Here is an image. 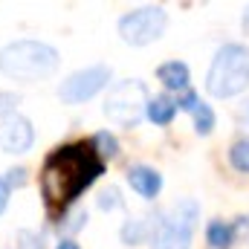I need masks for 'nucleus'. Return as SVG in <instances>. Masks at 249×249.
<instances>
[{"mask_svg":"<svg viewBox=\"0 0 249 249\" xmlns=\"http://www.w3.org/2000/svg\"><path fill=\"white\" fill-rule=\"evenodd\" d=\"M99 168V160H93V151H87L84 145L55 151L41 171V188L50 209H64L67 203H72L81 194V188L96 180Z\"/></svg>","mask_w":249,"mask_h":249,"instance_id":"nucleus-1","label":"nucleus"},{"mask_svg":"<svg viewBox=\"0 0 249 249\" xmlns=\"http://www.w3.org/2000/svg\"><path fill=\"white\" fill-rule=\"evenodd\" d=\"M58 67V53L41 41H15L0 53V70L18 81H41L50 78Z\"/></svg>","mask_w":249,"mask_h":249,"instance_id":"nucleus-2","label":"nucleus"},{"mask_svg":"<svg viewBox=\"0 0 249 249\" xmlns=\"http://www.w3.org/2000/svg\"><path fill=\"white\" fill-rule=\"evenodd\" d=\"M249 87V50L244 44H226L217 50L206 75V90L217 99H232Z\"/></svg>","mask_w":249,"mask_h":249,"instance_id":"nucleus-3","label":"nucleus"},{"mask_svg":"<svg viewBox=\"0 0 249 249\" xmlns=\"http://www.w3.org/2000/svg\"><path fill=\"white\" fill-rule=\"evenodd\" d=\"M197 217H200L197 200H180L165 214H157L151 229V238H154L151 249H188Z\"/></svg>","mask_w":249,"mask_h":249,"instance_id":"nucleus-4","label":"nucleus"},{"mask_svg":"<svg viewBox=\"0 0 249 249\" xmlns=\"http://www.w3.org/2000/svg\"><path fill=\"white\" fill-rule=\"evenodd\" d=\"M148 110V90L142 81H119L107 99H105V116L110 122L122 124V127H133Z\"/></svg>","mask_w":249,"mask_h":249,"instance_id":"nucleus-5","label":"nucleus"},{"mask_svg":"<svg viewBox=\"0 0 249 249\" xmlns=\"http://www.w3.org/2000/svg\"><path fill=\"white\" fill-rule=\"evenodd\" d=\"M165 23H168V18L160 6H145V9L127 12L119 20V35L130 47H145L165 32Z\"/></svg>","mask_w":249,"mask_h":249,"instance_id":"nucleus-6","label":"nucleus"},{"mask_svg":"<svg viewBox=\"0 0 249 249\" xmlns=\"http://www.w3.org/2000/svg\"><path fill=\"white\" fill-rule=\"evenodd\" d=\"M107 81H110V67L96 64V67H87V70L72 72L61 87H58V96H61V102H67V105H81V102L93 99L102 87H107Z\"/></svg>","mask_w":249,"mask_h":249,"instance_id":"nucleus-7","label":"nucleus"},{"mask_svg":"<svg viewBox=\"0 0 249 249\" xmlns=\"http://www.w3.org/2000/svg\"><path fill=\"white\" fill-rule=\"evenodd\" d=\"M32 139H35V130L29 119L18 116V113H9L0 119V148L6 154H23L32 148Z\"/></svg>","mask_w":249,"mask_h":249,"instance_id":"nucleus-8","label":"nucleus"},{"mask_svg":"<svg viewBox=\"0 0 249 249\" xmlns=\"http://www.w3.org/2000/svg\"><path fill=\"white\" fill-rule=\"evenodd\" d=\"M127 180H130V188H133L136 194H142L145 200H154V197L160 194V188H162L160 171H154V168H148V165H133V168L127 171Z\"/></svg>","mask_w":249,"mask_h":249,"instance_id":"nucleus-9","label":"nucleus"},{"mask_svg":"<svg viewBox=\"0 0 249 249\" xmlns=\"http://www.w3.org/2000/svg\"><path fill=\"white\" fill-rule=\"evenodd\" d=\"M157 78L168 87V90H188V67L183 61H165L157 70Z\"/></svg>","mask_w":249,"mask_h":249,"instance_id":"nucleus-10","label":"nucleus"},{"mask_svg":"<svg viewBox=\"0 0 249 249\" xmlns=\"http://www.w3.org/2000/svg\"><path fill=\"white\" fill-rule=\"evenodd\" d=\"M148 119L154 124H171L174 113H177V102H171L168 96H154L148 99Z\"/></svg>","mask_w":249,"mask_h":249,"instance_id":"nucleus-11","label":"nucleus"},{"mask_svg":"<svg viewBox=\"0 0 249 249\" xmlns=\"http://www.w3.org/2000/svg\"><path fill=\"white\" fill-rule=\"evenodd\" d=\"M206 241L212 249H229L235 244V235H232V226L223 223V220H212L209 229H206Z\"/></svg>","mask_w":249,"mask_h":249,"instance_id":"nucleus-12","label":"nucleus"},{"mask_svg":"<svg viewBox=\"0 0 249 249\" xmlns=\"http://www.w3.org/2000/svg\"><path fill=\"white\" fill-rule=\"evenodd\" d=\"M151 229L154 226H148L142 217H136V220H127L122 226V244H127V247H136V244H142L148 235H151Z\"/></svg>","mask_w":249,"mask_h":249,"instance_id":"nucleus-13","label":"nucleus"},{"mask_svg":"<svg viewBox=\"0 0 249 249\" xmlns=\"http://www.w3.org/2000/svg\"><path fill=\"white\" fill-rule=\"evenodd\" d=\"M93 148H96V154H99L102 160H113V157H119V142H116V136L107 133V130H102V133L93 136Z\"/></svg>","mask_w":249,"mask_h":249,"instance_id":"nucleus-14","label":"nucleus"},{"mask_svg":"<svg viewBox=\"0 0 249 249\" xmlns=\"http://www.w3.org/2000/svg\"><path fill=\"white\" fill-rule=\"evenodd\" d=\"M194 127H197V133L200 136H209L212 130H214V110L206 105V102H200L197 107H194Z\"/></svg>","mask_w":249,"mask_h":249,"instance_id":"nucleus-15","label":"nucleus"},{"mask_svg":"<svg viewBox=\"0 0 249 249\" xmlns=\"http://www.w3.org/2000/svg\"><path fill=\"white\" fill-rule=\"evenodd\" d=\"M229 162H232L235 171L249 174V139H238V142L232 145V151H229Z\"/></svg>","mask_w":249,"mask_h":249,"instance_id":"nucleus-16","label":"nucleus"},{"mask_svg":"<svg viewBox=\"0 0 249 249\" xmlns=\"http://www.w3.org/2000/svg\"><path fill=\"white\" fill-rule=\"evenodd\" d=\"M122 206V197H119V188L116 186H107L102 194H99V209L102 212H113Z\"/></svg>","mask_w":249,"mask_h":249,"instance_id":"nucleus-17","label":"nucleus"},{"mask_svg":"<svg viewBox=\"0 0 249 249\" xmlns=\"http://www.w3.org/2000/svg\"><path fill=\"white\" fill-rule=\"evenodd\" d=\"M84 223H87V212H84V209H72V212H70V214L64 217L61 226L67 229V232H78V229H81Z\"/></svg>","mask_w":249,"mask_h":249,"instance_id":"nucleus-18","label":"nucleus"},{"mask_svg":"<svg viewBox=\"0 0 249 249\" xmlns=\"http://www.w3.org/2000/svg\"><path fill=\"white\" fill-rule=\"evenodd\" d=\"M18 105H20V96H18V93H0V113H3V116L15 113Z\"/></svg>","mask_w":249,"mask_h":249,"instance_id":"nucleus-19","label":"nucleus"},{"mask_svg":"<svg viewBox=\"0 0 249 249\" xmlns=\"http://www.w3.org/2000/svg\"><path fill=\"white\" fill-rule=\"evenodd\" d=\"M20 249H44V235L20 232Z\"/></svg>","mask_w":249,"mask_h":249,"instance_id":"nucleus-20","label":"nucleus"},{"mask_svg":"<svg viewBox=\"0 0 249 249\" xmlns=\"http://www.w3.org/2000/svg\"><path fill=\"white\" fill-rule=\"evenodd\" d=\"M177 105H180L183 110H188V113H194V107L200 105V99H197V93H191V90H186V93H183V99H180Z\"/></svg>","mask_w":249,"mask_h":249,"instance_id":"nucleus-21","label":"nucleus"},{"mask_svg":"<svg viewBox=\"0 0 249 249\" xmlns=\"http://www.w3.org/2000/svg\"><path fill=\"white\" fill-rule=\"evenodd\" d=\"M23 183H26V171H23V168H12L6 186H23Z\"/></svg>","mask_w":249,"mask_h":249,"instance_id":"nucleus-22","label":"nucleus"},{"mask_svg":"<svg viewBox=\"0 0 249 249\" xmlns=\"http://www.w3.org/2000/svg\"><path fill=\"white\" fill-rule=\"evenodd\" d=\"M232 235L235 238H247L249 235V217H238V223L232 226Z\"/></svg>","mask_w":249,"mask_h":249,"instance_id":"nucleus-23","label":"nucleus"},{"mask_svg":"<svg viewBox=\"0 0 249 249\" xmlns=\"http://www.w3.org/2000/svg\"><path fill=\"white\" fill-rule=\"evenodd\" d=\"M6 203H9V186H6V180H0V212L6 209Z\"/></svg>","mask_w":249,"mask_h":249,"instance_id":"nucleus-24","label":"nucleus"},{"mask_svg":"<svg viewBox=\"0 0 249 249\" xmlns=\"http://www.w3.org/2000/svg\"><path fill=\"white\" fill-rule=\"evenodd\" d=\"M241 122H244V127L249 130V102L244 105V107H241Z\"/></svg>","mask_w":249,"mask_h":249,"instance_id":"nucleus-25","label":"nucleus"},{"mask_svg":"<svg viewBox=\"0 0 249 249\" xmlns=\"http://www.w3.org/2000/svg\"><path fill=\"white\" fill-rule=\"evenodd\" d=\"M58 249H78V244H75V241H70V238H67V241H61V244H58Z\"/></svg>","mask_w":249,"mask_h":249,"instance_id":"nucleus-26","label":"nucleus"},{"mask_svg":"<svg viewBox=\"0 0 249 249\" xmlns=\"http://www.w3.org/2000/svg\"><path fill=\"white\" fill-rule=\"evenodd\" d=\"M244 29H247V32H249V12H247V15H244Z\"/></svg>","mask_w":249,"mask_h":249,"instance_id":"nucleus-27","label":"nucleus"}]
</instances>
